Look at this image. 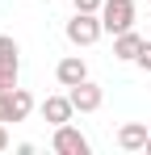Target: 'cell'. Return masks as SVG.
<instances>
[{
  "instance_id": "obj_9",
  "label": "cell",
  "mask_w": 151,
  "mask_h": 155,
  "mask_svg": "<svg viewBox=\"0 0 151 155\" xmlns=\"http://www.w3.org/2000/svg\"><path fill=\"white\" fill-rule=\"evenodd\" d=\"M143 34H134V29H126V34H113V59H122V63H134L139 51H143Z\"/></svg>"
},
{
  "instance_id": "obj_7",
  "label": "cell",
  "mask_w": 151,
  "mask_h": 155,
  "mask_svg": "<svg viewBox=\"0 0 151 155\" xmlns=\"http://www.w3.org/2000/svg\"><path fill=\"white\" fill-rule=\"evenodd\" d=\"M147 138H151L147 122H122L118 126V147L122 151H147Z\"/></svg>"
},
{
  "instance_id": "obj_2",
  "label": "cell",
  "mask_w": 151,
  "mask_h": 155,
  "mask_svg": "<svg viewBox=\"0 0 151 155\" xmlns=\"http://www.w3.org/2000/svg\"><path fill=\"white\" fill-rule=\"evenodd\" d=\"M63 34H67V42H72V46H92L101 34H105V25H101V13H76L72 21L63 25Z\"/></svg>"
},
{
  "instance_id": "obj_6",
  "label": "cell",
  "mask_w": 151,
  "mask_h": 155,
  "mask_svg": "<svg viewBox=\"0 0 151 155\" xmlns=\"http://www.w3.org/2000/svg\"><path fill=\"white\" fill-rule=\"evenodd\" d=\"M38 113H42V122H50V126H63V122H72L76 105H72V97L63 92V97H46V101L38 105Z\"/></svg>"
},
{
  "instance_id": "obj_15",
  "label": "cell",
  "mask_w": 151,
  "mask_h": 155,
  "mask_svg": "<svg viewBox=\"0 0 151 155\" xmlns=\"http://www.w3.org/2000/svg\"><path fill=\"white\" fill-rule=\"evenodd\" d=\"M147 155H151V138H147Z\"/></svg>"
},
{
  "instance_id": "obj_11",
  "label": "cell",
  "mask_w": 151,
  "mask_h": 155,
  "mask_svg": "<svg viewBox=\"0 0 151 155\" xmlns=\"http://www.w3.org/2000/svg\"><path fill=\"white\" fill-rule=\"evenodd\" d=\"M17 84H21V67H0V92L17 88Z\"/></svg>"
},
{
  "instance_id": "obj_4",
  "label": "cell",
  "mask_w": 151,
  "mask_h": 155,
  "mask_svg": "<svg viewBox=\"0 0 151 155\" xmlns=\"http://www.w3.org/2000/svg\"><path fill=\"white\" fill-rule=\"evenodd\" d=\"M50 151L55 155H88L92 143H88L72 122H63V126H55V134H50Z\"/></svg>"
},
{
  "instance_id": "obj_14",
  "label": "cell",
  "mask_w": 151,
  "mask_h": 155,
  "mask_svg": "<svg viewBox=\"0 0 151 155\" xmlns=\"http://www.w3.org/2000/svg\"><path fill=\"white\" fill-rule=\"evenodd\" d=\"M8 151V126H4V122H0V155Z\"/></svg>"
},
{
  "instance_id": "obj_13",
  "label": "cell",
  "mask_w": 151,
  "mask_h": 155,
  "mask_svg": "<svg viewBox=\"0 0 151 155\" xmlns=\"http://www.w3.org/2000/svg\"><path fill=\"white\" fill-rule=\"evenodd\" d=\"M72 4H76V13H101L105 0H72Z\"/></svg>"
},
{
  "instance_id": "obj_3",
  "label": "cell",
  "mask_w": 151,
  "mask_h": 155,
  "mask_svg": "<svg viewBox=\"0 0 151 155\" xmlns=\"http://www.w3.org/2000/svg\"><path fill=\"white\" fill-rule=\"evenodd\" d=\"M34 113V97H29V88H8V92H0V122L8 126V122H25Z\"/></svg>"
},
{
  "instance_id": "obj_5",
  "label": "cell",
  "mask_w": 151,
  "mask_h": 155,
  "mask_svg": "<svg viewBox=\"0 0 151 155\" xmlns=\"http://www.w3.org/2000/svg\"><path fill=\"white\" fill-rule=\"evenodd\" d=\"M67 97H72L76 113H97L101 105H105V88H101V84H92V80H80V84H72V88H67Z\"/></svg>"
},
{
  "instance_id": "obj_16",
  "label": "cell",
  "mask_w": 151,
  "mask_h": 155,
  "mask_svg": "<svg viewBox=\"0 0 151 155\" xmlns=\"http://www.w3.org/2000/svg\"><path fill=\"white\" fill-rule=\"evenodd\" d=\"M147 4H151V0H147Z\"/></svg>"
},
{
  "instance_id": "obj_10",
  "label": "cell",
  "mask_w": 151,
  "mask_h": 155,
  "mask_svg": "<svg viewBox=\"0 0 151 155\" xmlns=\"http://www.w3.org/2000/svg\"><path fill=\"white\" fill-rule=\"evenodd\" d=\"M0 67H21V46L13 34H0Z\"/></svg>"
},
{
  "instance_id": "obj_12",
  "label": "cell",
  "mask_w": 151,
  "mask_h": 155,
  "mask_svg": "<svg viewBox=\"0 0 151 155\" xmlns=\"http://www.w3.org/2000/svg\"><path fill=\"white\" fill-rule=\"evenodd\" d=\"M134 67H139V71H147V76H151V38L143 42V51H139V59H134Z\"/></svg>"
},
{
  "instance_id": "obj_8",
  "label": "cell",
  "mask_w": 151,
  "mask_h": 155,
  "mask_svg": "<svg viewBox=\"0 0 151 155\" xmlns=\"http://www.w3.org/2000/svg\"><path fill=\"white\" fill-rule=\"evenodd\" d=\"M55 80H59L63 88H72V84H80V80H88V63H84L80 54H63L59 67H55Z\"/></svg>"
},
{
  "instance_id": "obj_1",
  "label": "cell",
  "mask_w": 151,
  "mask_h": 155,
  "mask_svg": "<svg viewBox=\"0 0 151 155\" xmlns=\"http://www.w3.org/2000/svg\"><path fill=\"white\" fill-rule=\"evenodd\" d=\"M134 17H139V4H134V0H105V4H101V25H105V34L134 29Z\"/></svg>"
}]
</instances>
